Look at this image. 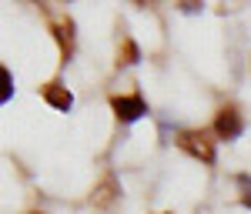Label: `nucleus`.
I'll list each match as a JSON object with an SVG mask.
<instances>
[{
    "label": "nucleus",
    "instance_id": "f257e3e1",
    "mask_svg": "<svg viewBox=\"0 0 251 214\" xmlns=\"http://www.w3.org/2000/svg\"><path fill=\"white\" fill-rule=\"evenodd\" d=\"M177 147L184 154H191L194 161H201V164H211L214 161V141L208 131H181L177 134Z\"/></svg>",
    "mask_w": 251,
    "mask_h": 214
},
{
    "label": "nucleus",
    "instance_id": "f03ea898",
    "mask_svg": "<svg viewBox=\"0 0 251 214\" xmlns=\"http://www.w3.org/2000/svg\"><path fill=\"white\" fill-rule=\"evenodd\" d=\"M241 127H245V124H241V114H238V107H231V104H228V107H221L218 117H214V134L221 137V141L238 137V134H241Z\"/></svg>",
    "mask_w": 251,
    "mask_h": 214
},
{
    "label": "nucleus",
    "instance_id": "7ed1b4c3",
    "mask_svg": "<svg viewBox=\"0 0 251 214\" xmlns=\"http://www.w3.org/2000/svg\"><path fill=\"white\" fill-rule=\"evenodd\" d=\"M111 107H114L117 120H137L141 114H148V104L141 94H124V97H111Z\"/></svg>",
    "mask_w": 251,
    "mask_h": 214
},
{
    "label": "nucleus",
    "instance_id": "20e7f679",
    "mask_svg": "<svg viewBox=\"0 0 251 214\" xmlns=\"http://www.w3.org/2000/svg\"><path fill=\"white\" fill-rule=\"evenodd\" d=\"M40 94H44V100H47L50 107H57V111H71V107H74V94H71L64 84H57V80L44 84V87H40Z\"/></svg>",
    "mask_w": 251,
    "mask_h": 214
},
{
    "label": "nucleus",
    "instance_id": "39448f33",
    "mask_svg": "<svg viewBox=\"0 0 251 214\" xmlns=\"http://www.w3.org/2000/svg\"><path fill=\"white\" fill-rule=\"evenodd\" d=\"M54 37H57V44H60V57L71 60V54H74V20L60 17L57 24H54Z\"/></svg>",
    "mask_w": 251,
    "mask_h": 214
},
{
    "label": "nucleus",
    "instance_id": "423d86ee",
    "mask_svg": "<svg viewBox=\"0 0 251 214\" xmlns=\"http://www.w3.org/2000/svg\"><path fill=\"white\" fill-rule=\"evenodd\" d=\"M117 197V184H114V177H104V184L94 191V204L97 208H107L111 201Z\"/></svg>",
    "mask_w": 251,
    "mask_h": 214
},
{
    "label": "nucleus",
    "instance_id": "0eeeda50",
    "mask_svg": "<svg viewBox=\"0 0 251 214\" xmlns=\"http://www.w3.org/2000/svg\"><path fill=\"white\" fill-rule=\"evenodd\" d=\"M137 60V47H134V40H124V50L117 54V64H134Z\"/></svg>",
    "mask_w": 251,
    "mask_h": 214
},
{
    "label": "nucleus",
    "instance_id": "6e6552de",
    "mask_svg": "<svg viewBox=\"0 0 251 214\" xmlns=\"http://www.w3.org/2000/svg\"><path fill=\"white\" fill-rule=\"evenodd\" d=\"M0 80H3V91H0V100H10V71H7V67L0 71Z\"/></svg>",
    "mask_w": 251,
    "mask_h": 214
},
{
    "label": "nucleus",
    "instance_id": "1a4fd4ad",
    "mask_svg": "<svg viewBox=\"0 0 251 214\" xmlns=\"http://www.w3.org/2000/svg\"><path fill=\"white\" fill-rule=\"evenodd\" d=\"M30 214H44V211H30Z\"/></svg>",
    "mask_w": 251,
    "mask_h": 214
}]
</instances>
